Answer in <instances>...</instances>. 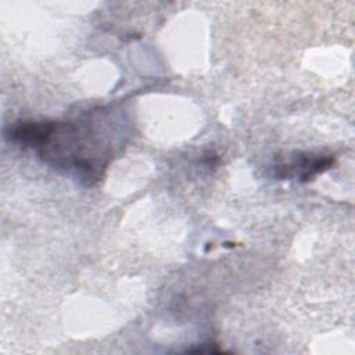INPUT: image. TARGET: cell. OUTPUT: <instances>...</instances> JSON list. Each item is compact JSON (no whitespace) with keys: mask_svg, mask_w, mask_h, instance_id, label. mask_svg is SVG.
Wrapping results in <instances>:
<instances>
[{"mask_svg":"<svg viewBox=\"0 0 355 355\" xmlns=\"http://www.w3.org/2000/svg\"><path fill=\"white\" fill-rule=\"evenodd\" d=\"M331 164H333L331 158L297 155L294 159H291V162L277 165L276 175L280 178L294 176L301 182H306V180L312 179L315 175L330 168Z\"/></svg>","mask_w":355,"mask_h":355,"instance_id":"cell-1","label":"cell"}]
</instances>
